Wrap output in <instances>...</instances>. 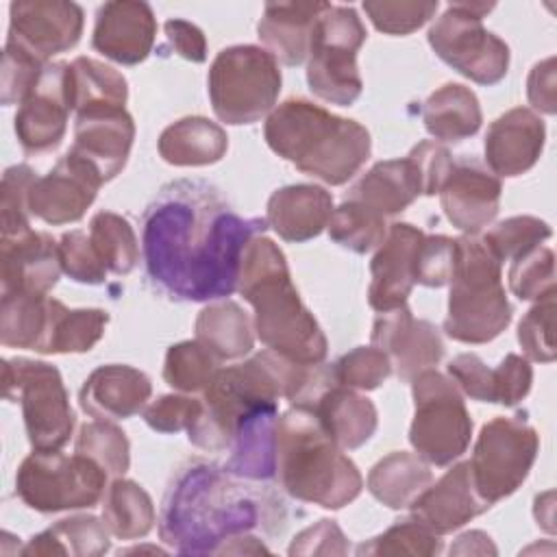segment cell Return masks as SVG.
Returning a JSON list of instances; mask_svg holds the SVG:
<instances>
[{
  "label": "cell",
  "mask_w": 557,
  "mask_h": 557,
  "mask_svg": "<svg viewBox=\"0 0 557 557\" xmlns=\"http://www.w3.org/2000/svg\"><path fill=\"white\" fill-rule=\"evenodd\" d=\"M263 218H242L218 187L178 178L161 187L141 220V255L150 283L174 300H218L237 289L248 242Z\"/></svg>",
  "instance_id": "cell-1"
},
{
  "label": "cell",
  "mask_w": 557,
  "mask_h": 557,
  "mask_svg": "<svg viewBox=\"0 0 557 557\" xmlns=\"http://www.w3.org/2000/svg\"><path fill=\"white\" fill-rule=\"evenodd\" d=\"M242 481L202 459L181 466L161 503V540L181 555H226L233 542L257 529L281 531L283 500Z\"/></svg>",
  "instance_id": "cell-2"
},
{
  "label": "cell",
  "mask_w": 557,
  "mask_h": 557,
  "mask_svg": "<svg viewBox=\"0 0 557 557\" xmlns=\"http://www.w3.org/2000/svg\"><path fill=\"white\" fill-rule=\"evenodd\" d=\"M237 289L255 309V331L268 350L296 363H322L329 352L326 335L313 313L302 305L292 283L283 250L268 237L248 242Z\"/></svg>",
  "instance_id": "cell-3"
},
{
  "label": "cell",
  "mask_w": 557,
  "mask_h": 557,
  "mask_svg": "<svg viewBox=\"0 0 557 557\" xmlns=\"http://www.w3.org/2000/svg\"><path fill=\"white\" fill-rule=\"evenodd\" d=\"M263 135L278 157L326 185L350 181L372 150L366 126L333 115L305 98H292L274 107L265 117Z\"/></svg>",
  "instance_id": "cell-4"
},
{
  "label": "cell",
  "mask_w": 557,
  "mask_h": 557,
  "mask_svg": "<svg viewBox=\"0 0 557 557\" xmlns=\"http://www.w3.org/2000/svg\"><path fill=\"white\" fill-rule=\"evenodd\" d=\"M276 476L292 498L324 509H342L363 490L355 461L307 407H292L276 422Z\"/></svg>",
  "instance_id": "cell-5"
},
{
  "label": "cell",
  "mask_w": 557,
  "mask_h": 557,
  "mask_svg": "<svg viewBox=\"0 0 557 557\" xmlns=\"http://www.w3.org/2000/svg\"><path fill=\"white\" fill-rule=\"evenodd\" d=\"M509 322L511 305L505 296L500 261L483 239L459 237L444 320L446 335L463 344H485L498 337Z\"/></svg>",
  "instance_id": "cell-6"
},
{
  "label": "cell",
  "mask_w": 557,
  "mask_h": 557,
  "mask_svg": "<svg viewBox=\"0 0 557 557\" xmlns=\"http://www.w3.org/2000/svg\"><path fill=\"white\" fill-rule=\"evenodd\" d=\"M213 113L226 124H252L270 113L281 94L278 61L259 46L218 52L207 76Z\"/></svg>",
  "instance_id": "cell-7"
},
{
  "label": "cell",
  "mask_w": 557,
  "mask_h": 557,
  "mask_svg": "<svg viewBox=\"0 0 557 557\" xmlns=\"http://www.w3.org/2000/svg\"><path fill=\"white\" fill-rule=\"evenodd\" d=\"M366 37V26L352 7L326 2L309 46L307 83L313 96L337 107H350L361 96L357 52Z\"/></svg>",
  "instance_id": "cell-8"
},
{
  "label": "cell",
  "mask_w": 557,
  "mask_h": 557,
  "mask_svg": "<svg viewBox=\"0 0 557 557\" xmlns=\"http://www.w3.org/2000/svg\"><path fill=\"white\" fill-rule=\"evenodd\" d=\"M2 394L22 405L33 450H59L70 442L74 411L59 370L24 357L2 361Z\"/></svg>",
  "instance_id": "cell-9"
},
{
  "label": "cell",
  "mask_w": 557,
  "mask_h": 557,
  "mask_svg": "<svg viewBox=\"0 0 557 557\" xmlns=\"http://www.w3.org/2000/svg\"><path fill=\"white\" fill-rule=\"evenodd\" d=\"M416 413L409 426L413 450L431 466L459 459L472 435V418L459 387L446 374L429 368L411 379Z\"/></svg>",
  "instance_id": "cell-10"
},
{
  "label": "cell",
  "mask_w": 557,
  "mask_h": 557,
  "mask_svg": "<svg viewBox=\"0 0 557 557\" xmlns=\"http://www.w3.org/2000/svg\"><path fill=\"white\" fill-rule=\"evenodd\" d=\"M492 9V2H450L426 35L446 65L479 85H496L509 70V46L481 22Z\"/></svg>",
  "instance_id": "cell-11"
},
{
  "label": "cell",
  "mask_w": 557,
  "mask_h": 557,
  "mask_svg": "<svg viewBox=\"0 0 557 557\" xmlns=\"http://www.w3.org/2000/svg\"><path fill=\"white\" fill-rule=\"evenodd\" d=\"M109 474L89 457L33 450L17 468L15 492L26 507L54 513L94 507L104 496Z\"/></svg>",
  "instance_id": "cell-12"
},
{
  "label": "cell",
  "mask_w": 557,
  "mask_h": 557,
  "mask_svg": "<svg viewBox=\"0 0 557 557\" xmlns=\"http://www.w3.org/2000/svg\"><path fill=\"white\" fill-rule=\"evenodd\" d=\"M537 450L540 437L520 416H498L483 424L470 459L476 494L490 507L513 494L529 476Z\"/></svg>",
  "instance_id": "cell-13"
},
{
  "label": "cell",
  "mask_w": 557,
  "mask_h": 557,
  "mask_svg": "<svg viewBox=\"0 0 557 557\" xmlns=\"http://www.w3.org/2000/svg\"><path fill=\"white\" fill-rule=\"evenodd\" d=\"M83 9L67 0H20L9 7L7 41L22 46L41 63L74 48L83 35Z\"/></svg>",
  "instance_id": "cell-14"
},
{
  "label": "cell",
  "mask_w": 557,
  "mask_h": 557,
  "mask_svg": "<svg viewBox=\"0 0 557 557\" xmlns=\"http://www.w3.org/2000/svg\"><path fill=\"white\" fill-rule=\"evenodd\" d=\"M72 113L67 96V63H48L15 113V135L24 152L41 154L57 148Z\"/></svg>",
  "instance_id": "cell-15"
},
{
  "label": "cell",
  "mask_w": 557,
  "mask_h": 557,
  "mask_svg": "<svg viewBox=\"0 0 557 557\" xmlns=\"http://www.w3.org/2000/svg\"><path fill=\"white\" fill-rule=\"evenodd\" d=\"M102 183L91 163L67 150L46 176H37L33 183L28 191L30 215L52 226L78 222L96 200Z\"/></svg>",
  "instance_id": "cell-16"
},
{
  "label": "cell",
  "mask_w": 557,
  "mask_h": 557,
  "mask_svg": "<svg viewBox=\"0 0 557 557\" xmlns=\"http://www.w3.org/2000/svg\"><path fill=\"white\" fill-rule=\"evenodd\" d=\"M372 346L383 350L400 381H411L444 357L440 331L429 320H416L407 305L383 311L372 326Z\"/></svg>",
  "instance_id": "cell-17"
},
{
  "label": "cell",
  "mask_w": 557,
  "mask_h": 557,
  "mask_svg": "<svg viewBox=\"0 0 557 557\" xmlns=\"http://www.w3.org/2000/svg\"><path fill=\"white\" fill-rule=\"evenodd\" d=\"M133 139L135 122L124 107H89L76 113L70 152L91 163L107 183L126 165Z\"/></svg>",
  "instance_id": "cell-18"
},
{
  "label": "cell",
  "mask_w": 557,
  "mask_h": 557,
  "mask_svg": "<svg viewBox=\"0 0 557 557\" xmlns=\"http://www.w3.org/2000/svg\"><path fill=\"white\" fill-rule=\"evenodd\" d=\"M500 191V178L483 163L476 159H459L453 163L440 189V202L455 228L476 235L496 218Z\"/></svg>",
  "instance_id": "cell-19"
},
{
  "label": "cell",
  "mask_w": 557,
  "mask_h": 557,
  "mask_svg": "<svg viewBox=\"0 0 557 557\" xmlns=\"http://www.w3.org/2000/svg\"><path fill=\"white\" fill-rule=\"evenodd\" d=\"M154 35L157 20L148 2L111 0L96 13L91 46L115 63L137 65L150 54Z\"/></svg>",
  "instance_id": "cell-20"
},
{
  "label": "cell",
  "mask_w": 557,
  "mask_h": 557,
  "mask_svg": "<svg viewBox=\"0 0 557 557\" xmlns=\"http://www.w3.org/2000/svg\"><path fill=\"white\" fill-rule=\"evenodd\" d=\"M424 233L409 222H394L370 261L368 302L379 313L407 305L413 289V261Z\"/></svg>",
  "instance_id": "cell-21"
},
{
  "label": "cell",
  "mask_w": 557,
  "mask_h": 557,
  "mask_svg": "<svg viewBox=\"0 0 557 557\" xmlns=\"http://www.w3.org/2000/svg\"><path fill=\"white\" fill-rule=\"evenodd\" d=\"M61 274L59 244L41 231L0 237L2 294L22 292L48 296Z\"/></svg>",
  "instance_id": "cell-22"
},
{
  "label": "cell",
  "mask_w": 557,
  "mask_h": 557,
  "mask_svg": "<svg viewBox=\"0 0 557 557\" xmlns=\"http://www.w3.org/2000/svg\"><path fill=\"white\" fill-rule=\"evenodd\" d=\"M544 139L546 126L535 111L524 107L509 109L485 133V163L496 176H520L537 163Z\"/></svg>",
  "instance_id": "cell-23"
},
{
  "label": "cell",
  "mask_w": 557,
  "mask_h": 557,
  "mask_svg": "<svg viewBox=\"0 0 557 557\" xmlns=\"http://www.w3.org/2000/svg\"><path fill=\"white\" fill-rule=\"evenodd\" d=\"M453 383L481 403H498L505 407L518 405L531 389L533 370L527 357L509 352L496 368H487L479 355L461 352L448 363Z\"/></svg>",
  "instance_id": "cell-24"
},
{
  "label": "cell",
  "mask_w": 557,
  "mask_h": 557,
  "mask_svg": "<svg viewBox=\"0 0 557 557\" xmlns=\"http://www.w3.org/2000/svg\"><path fill=\"white\" fill-rule=\"evenodd\" d=\"M276 400H261L244 409L235 422L231 457L224 470L246 481H270L276 476Z\"/></svg>",
  "instance_id": "cell-25"
},
{
  "label": "cell",
  "mask_w": 557,
  "mask_h": 557,
  "mask_svg": "<svg viewBox=\"0 0 557 557\" xmlns=\"http://www.w3.org/2000/svg\"><path fill=\"white\" fill-rule=\"evenodd\" d=\"M409 509L413 518L424 522L437 535H444L481 516L490 505L476 494L470 461H461L429 485Z\"/></svg>",
  "instance_id": "cell-26"
},
{
  "label": "cell",
  "mask_w": 557,
  "mask_h": 557,
  "mask_svg": "<svg viewBox=\"0 0 557 557\" xmlns=\"http://www.w3.org/2000/svg\"><path fill=\"white\" fill-rule=\"evenodd\" d=\"M152 394L150 379L124 363L96 368L83 383L78 403L85 413L98 420H124L139 413Z\"/></svg>",
  "instance_id": "cell-27"
},
{
  "label": "cell",
  "mask_w": 557,
  "mask_h": 557,
  "mask_svg": "<svg viewBox=\"0 0 557 557\" xmlns=\"http://www.w3.org/2000/svg\"><path fill=\"white\" fill-rule=\"evenodd\" d=\"M333 196L320 185H285L268 200L265 222L285 242H309L318 237L333 213Z\"/></svg>",
  "instance_id": "cell-28"
},
{
  "label": "cell",
  "mask_w": 557,
  "mask_h": 557,
  "mask_svg": "<svg viewBox=\"0 0 557 557\" xmlns=\"http://www.w3.org/2000/svg\"><path fill=\"white\" fill-rule=\"evenodd\" d=\"M326 2H268L257 24L265 50L285 65H300L309 57L311 33Z\"/></svg>",
  "instance_id": "cell-29"
},
{
  "label": "cell",
  "mask_w": 557,
  "mask_h": 557,
  "mask_svg": "<svg viewBox=\"0 0 557 557\" xmlns=\"http://www.w3.org/2000/svg\"><path fill=\"white\" fill-rule=\"evenodd\" d=\"M307 409L315 413L322 429L342 450H355L363 446L374 435L379 424L374 403L337 383L326 387Z\"/></svg>",
  "instance_id": "cell-30"
},
{
  "label": "cell",
  "mask_w": 557,
  "mask_h": 557,
  "mask_svg": "<svg viewBox=\"0 0 557 557\" xmlns=\"http://www.w3.org/2000/svg\"><path fill=\"white\" fill-rule=\"evenodd\" d=\"M422 196L418 172L409 157L374 163L348 191V200H357L381 215H396Z\"/></svg>",
  "instance_id": "cell-31"
},
{
  "label": "cell",
  "mask_w": 557,
  "mask_h": 557,
  "mask_svg": "<svg viewBox=\"0 0 557 557\" xmlns=\"http://www.w3.org/2000/svg\"><path fill=\"white\" fill-rule=\"evenodd\" d=\"M157 148L170 165H211L226 154L228 137L220 124L191 115L163 128Z\"/></svg>",
  "instance_id": "cell-32"
},
{
  "label": "cell",
  "mask_w": 557,
  "mask_h": 557,
  "mask_svg": "<svg viewBox=\"0 0 557 557\" xmlns=\"http://www.w3.org/2000/svg\"><path fill=\"white\" fill-rule=\"evenodd\" d=\"M422 122L429 135L440 141H463L483 122L476 94L459 83H446L433 91L422 107Z\"/></svg>",
  "instance_id": "cell-33"
},
{
  "label": "cell",
  "mask_w": 557,
  "mask_h": 557,
  "mask_svg": "<svg viewBox=\"0 0 557 557\" xmlns=\"http://www.w3.org/2000/svg\"><path fill=\"white\" fill-rule=\"evenodd\" d=\"M433 481L429 463L413 453L394 450L379 459L368 474L370 494L389 509L409 507Z\"/></svg>",
  "instance_id": "cell-34"
},
{
  "label": "cell",
  "mask_w": 557,
  "mask_h": 557,
  "mask_svg": "<svg viewBox=\"0 0 557 557\" xmlns=\"http://www.w3.org/2000/svg\"><path fill=\"white\" fill-rule=\"evenodd\" d=\"M252 331L248 313L233 300L213 302L196 318V339L213 352L218 361L248 355L255 346Z\"/></svg>",
  "instance_id": "cell-35"
},
{
  "label": "cell",
  "mask_w": 557,
  "mask_h": 557,
  "mask_svg": "<svg viewBox=\"0 0 557 557\" xmlns=\"http://www.w3.org/2000/svg\"><path fill=\"white\" fill-rule=\"evenodd\" d=\"M109 529L96 516H72L37 533L22 555H76L98 557L109 550Z\"/></svg>",
  "instance_id": "cell-36"
},
{
  "label": "cell",
  "mask_w": 557,
  "mask_h": 557,
  "mask_svg": "<svg viewBox=\"0 0 557 557\" xmlns=\"http://www.w3.org/2000/svg\"><path fill=\"white\" fill-rule=\"evenodd\" d=\"M109 313L102 309H67L61 300L50 298V315L39 352H87L104 335Z\"/></svg>",
  "instance_id": "cell-37"
},
{
  "label": "cell",
  "mask_w": 557,
  "mask_h": 557,
  "mask_svg": "<svg viewBox=\"0 0 557 557\" xmlns=\"http://www.w3.org/2000/svg\"><path fill=\"white\" fill-rule=\"evenodd\" d=\"M67 96L76 113L89 107H124L128 85L111 65L89 57H76L67 63Z\"/></svg>",
  "instance_id": "cell-38"
},
{
  "label": "cell",
  "mask_w": 557,
  "mask_h": 557,
  "mask_svg": "<svg viewBox=\"0 0 557 557\" xmlns=\"http://www.w3.org/2000/svg\"><path fill=\"white\" fill-rule=\"evenodd\" d=\"M102 520L120 540L144 537L154 524L152 498L139 483L117 476L104 492Z\"/></svg>",
  "instance_id": "cell-39"
},
{
  "label": "cell",
  "mask_w": 557,
  "mask_h": 557,
  "mask_svg": "<svg viewBox=\"0 0 557 557\" xmlns=\"http://www.w3.org/2000/svg\"><path fill=\"white\" fill-rule=\"evenodd\" d=\"M50 315V298L9 292L0 302V342L9 348L39 352Z\"/></svg>",
  "instance_id": "cell-40"
},
{
  "label": "cell",
  "mask_w": 557,
  "mask_h": 557,
  "mask_svg": "<svg viewBox=\"0 0 557 557\" xmlns=\"http://www.w3.org/2000/svg\"><path fill=\"white\" fill-rule=\"evenodd\" d=\"M326 228L335 244L357 255H366L372 248H379L387 235L385 215L348 198L333 209Z\"/></svg>",
  "instance_id": "cell-41"
},
{
  "label": "cell",
  "mask_w": 557,
  "mask_h": 557,
  "mask_svg": "<svg viewBox=\"0 0 557 557\" xmlns=\"http://www.w3.org/2000/svg\"><path fill=\"white\" fill-rule=\"evenodd\" d=\"M89 239L113 274H128L139 261V244L126 218L113 211H100L89 222Z\"/></svg>",
  "instance_id": "cell-42"
},
{
  "label": "cell",
  "mask_w": 557,
  "mask_h": 557,
  "mask_svg": "<svg viewBox=\"0 0 557 557\" xmlns=\"http://www.w3.org/2000/svg\"><path fill=\"white\" fill-rule=\"evenodd\" d=\"M218 370V359L198 339L170 346L163 361L165 383L185 394L205 392Z\"/></svg>",
  "instance_id": "cell-43"
},
{
  "label": "cell",
  "mask_w": 557,
  "mask_h": 557,
  "mask_svg": "<svg viewBox=\"0 0 557 557\" xmlns=\"http://www.w3.org/2000/svg\"><path fill=\"white\" fill-rule=\"evenodd\" d=\"M76 453L89 457L115 479L122 476L131 466V446L126 433L109 420L83 424L76 437Z\"/></svg>",
  "instance_id": "cell-44"
},
{
  "label": "cell",
  "mask_w": 557,
  "mask_h": 557,
  "mask_svg": "<svg viewBox=\"0 0 557 557\" xmlns=\"http://www.w3.org/2000/svg\"><path fill=\"white\" fill-rule=\"evenodd\" d=\"M442 550V540L418 518L398 520L385 533L357 546V555H418L431 557Z\"/></svg>",
  "instance_id": "cell-45"
},
{
  "label": "cell",
  "mask_w": 557,
  "mask_h": 557,
  "mask_svg": "<svg viewBox=\"0 0 557 557\" xmlns=\"http://www.w3.org/2000/svg\"><path fill=\"white\" fill-rule=\"evenodd\" d=\"M550 226L533 215H516L498 222L481 239L492 255L503 261H513L535 246H542L550 237Z\"/></svg>",
  "instance_id": "cell-46"
},
{
  "label": "cell",
  "mask_w": 557,
  "mask_h": 557,
  "mask_svg": "<svg viewBox=\"0 0 557 557\" xmlns=\"http://www.w3.org/2000/svg\"><path fill=\"white\" fill-rule=\"evenodd\" d=\"M509 287L520 300H540L555 294V255L546 246H535L511 261Z\"/></svg>",
  "instance_id": "cell-47"
},
{
  "label": "cell",
  "mask_w": 557,
  "mask_h": 557,
  "mask_svg": "<svg viewBox=\"0 0 557 557\" xmlns=\"http://www.w3.org/2000/svg\"><path fill=\"white\" fill-rule=\"evenodd\" d=\"M35 181H37V174L26 163L13 165L2 174V187H0L2 237H13L30 231L28 191Z\"/></svg>",
  "instance_id": "cell-48"
},
{
  "label": "cell",
  "mask_w": 557,
  "mask_h": 557,
  "mask_svg": "<svg viewBox=\"0 0 557 557\" xmlns=\"http://www.w3.org/2000/svg\"><path fill=\"white\" fill-rule=\"evenodd\" d=\"M440 2L437 0H368L363 11L376 30L387 35H409L426 24Z\"/></svg>",
  "instance_id": "cell-49"
},
{
  "label": "cell",
  "mask_w": 557,
  "mask_h": 557,
  "mask_svg": "<svg viewBox=\"0 0 557 557\" xmlns=\"http://www.w3.org/2000/svg\"><path fill=\"white\" fill-rule=\"evenodd\" d=\"M331 370L337 385L350 389H376L392 374V361L376 346H357L342 355Z\"/></svg>",
  "instance_id": "cell-50"
},
{
  "label": "cell",
  "mask_w": 557,
  "mask_h": 557,
  "mask_svg": "<svg viewBox=\"0 0 557 557\" xmlns=\"http://www.w3.org/2000/svg\"><path fill=\"white\" fill-rule=\"evenodd\" d=\"M553 318H555V294L540 298L518 324V342L531 361L550 363L555 359L553 339Z\"/></svg>",
  "instance_id": "cell-51"
},
{
  "label": "cell",
  "mask_w": 557,
  "mask_h": 557,
  "mask_svg": "<svg viewBox=\"0 0 557 557\" xmlns=\"http://www.w3.org/2000/svg\"><path fill=\"white\" fill-rule=\"evenodd\" d=\"M457 265V239L446 235H424L416 261H413V281L426 287L448 285Z\"/></svg>",
  "instance_id": "cell-52"
},
{
  "label": "cell",
  "mask_w": 557,
  "mask_h": 557,
  "mask_svg": "<svg viewBox=\"0 0 557 557\" xmlns=\"http://www.w3.org/2000/svg\"><path fill=\"white\" fill-rule=\"evenodd\" d=\"M61 270L76 283L100 285L107 278V265L94 248L91 239L83 231L63 233L59 239Z\"/></svg>",
  "instance_id": "cell-53"
},
{
  "label": "cell",
  "mask_w": 557,
  "mask_h": 557,
  "mask_svg": "<svg viewBox=\"0 0 557 557\" xmlns=\"http://www.w3.org/2000/svg\"><path fill=\"white\" fill-rule=\"evenodd\" d=\"M48 63H41L22 46L7 41L2 52V74H0V100L4 107L22 102L26 94L37 83L41 70Z\"/></svg>",
  "instance_id": "cell-54"
},
{
  "label": "cell",
  "mask_w": 557,
  "mask_h": 557,
  "mask_svg": "<svg viewBox=\"0 0 557 557\" xmlns=\"http://www.w3.org/2000/svg\"><path fill=\"white\" fill-rule=\"evenodd\" d=\"M202 411V398L165 394L144 409L146 424L157 433L187 431Z\"/></svg>",
  "instance_id": "cell-55"
},
{
  "label": "cell",
  "mask_w": 557,
  "mask_h": 557,
  "mask_svg": "<svg viewBox=\"0 0 557 557\" xmlns=\"http://www.w3.org/2000/svg\"><path fill=\"white\" fill-rule=\"evenodd\" d=\"M407 157L411 159V163L418 172L422 196L440 194V189H442V185H444V181L450 174V168L455 163L450 152L442 144L424 139L418 146H413Z\"/></svg>",
  "instance_id": "cell-56"
},
{
  "label": "cell",
  "mask_w": 557,
  "mask_h": 557,
  "mask_svg": "<svg viewBox=\"0 0 557 557\" xmlns=\"http://www.w3.org/2000/svg\"><path fill=\"white\" fill-rule=\"evenodd\" d=\"M289 555H346L348 540L335 520H318L302 529L289 544Z\"/></svg>",
  "instance_id": "cell-57"
},
{
  "label": "cell",
  "mask_w": 557,
  "mask_h": 557,
  "mask_svg": "<svg viewBox=\"0 0 557 557\" xmlns=\"http://www.w3.org/2000/svg\"><path fill=\"white\" fill-rule=\"evenodd\" d=\"M163 28L176 54H181L191 63H202L207 59V39L196 24L176 17V20H168Z\"/></svg>",
  "instance_id": "cell-58"
},
{
  "label": "cell",
  "mask_w": 557,
  "mask_h": 557,
  "mask_svg": "<svg viewBox=\"0 0 557 557\" xmlns=\"http://www.w3.org/2000/svg\"><path fill=\"white\" fill-rule=\"evenodd\" d=\"M527 96L533 109L555 115L557 100H555V57H548L533 65L529 81H527Z\"/></svg>",
  "instance_id": "cell-59"
},
{
  "label": "cell",
  "mask_w": 557,
  "mask_h": 557,
  "mask_svg": "<svg viewBox=\"0 0 557 557\" xmlns=\"http://www.w3.org/2000/svg\"><path fill=\"white\" fill-rule=\"evenodd\" d=\"M496 546L492 537L483 531L461 533L450 546V555H496Z\"/></svg>",
  "instance_id": "cell-60"
}]
</instances>
